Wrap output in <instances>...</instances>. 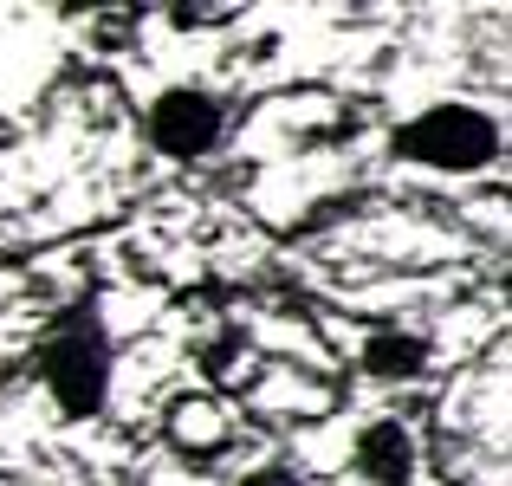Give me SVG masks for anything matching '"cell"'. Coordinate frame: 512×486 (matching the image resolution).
<instances>
[{"instance_id":"cell-5","label":"cell","mask_w":512,"mask_h":486,"mask_svg":"<svg viewBox=\"0 0 512 486\" xmlns=\"http://www.w3.org/2000/svg\"><path fill=\"white\" fill-rule=\"evenodd\" d=\"M363 370H370L376 383H409V376L428 370V337L402 331V324H376V331L363 337Z\"/></svg>"},{"instance_id":"cell-1","label":"cell","mask_w":512,"mask_h":486,"mask_svg":"<svg viewBox=\"0 0 512 486\" xmlns=\"http://www.w3.org/2000/svg\"><path fill=\"white\" fill-rule=\"evenodd\" d=\"M389 156L402 169H422V175H487L506 156V124L487 104L435 98L389 130Z\"/></svg>"},{"instance_id":"cell-2","label":"cell","mask_w":512,"mask_h":486,"mask_svg":"<svg viewBox=\"0 0 512 486\" xmlns=\"http://www.w3.org/2000/svg\"><path fill=\"white\" fill-rule=\"evenodd\" d=\"M111 383H117V344H111V324L91 305L65 312L39 337V389L52 396V409L65 422H98L111 409Z\"/></svg>"},{"instance_id":"cell-3","label":"cell","mask_w":512,"mask_h":486,"mask_svg":"<svg viewBox=\"0 0 512 486\" xmlns=\"http://www.w3.org/2000/svg\"><path fill=\"white\" fill-rule=\"evenodd\" d=\"M227 98L208 85H163L150 104H143V143H150L163 162H208L221 156L227 143Z\"/></svg>"},{"instance_id":"cell-4","label":"cell","mask_w":512,"mask_h":486,"mask_svg":"<svg viewBox=\"0 0 512 486\" xmlns=\"http://www.w3.org/2000/svg\"><path fill=\"white\" fill-rule=\"evenodd\" d=\"M350 474L363 486H415L422 480V441L402 415H370L350 441Z\"/></svg>"}]
</instances>
